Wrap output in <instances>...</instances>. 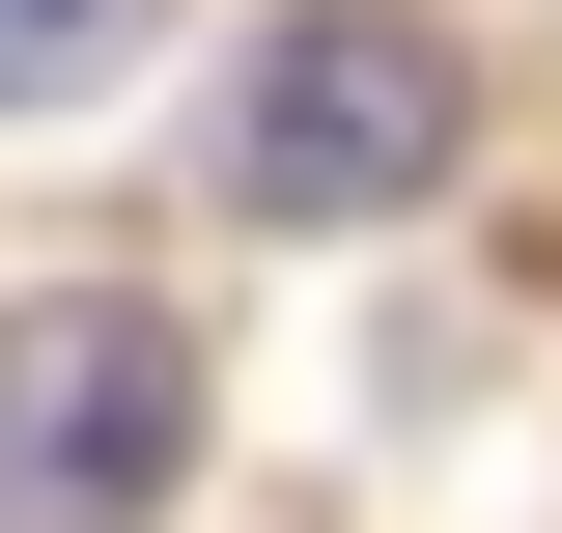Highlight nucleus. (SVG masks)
<instances>
[{"mask_svg": "<svg viewBox=\"0 0 562 533\" xmlns=\"http://www.w3.org/2000/svg\"><path fill=\"white\" fill-rule=\"evenodd\" d=\"M479 169V57L450 29H394V0H310V29H254V84H225V197L254 225H394Z\"/></svg>", "mask_w": 562, "mask_h": 533, "instance_id": "obj_1", "label": "nucleus"}, {"mask_svg": "<svg viewBox=\"0 0 562 533\" xmlns=\"http://www.w3.org/2000/svg\"><path fill=\"white\" fill-rule=\"evenodd\" d=\"M198 477V337L140 281H29L0 309V533H169Z\"/></svg>", "mask_w": 562, "mask_h": 533, "instance_id": "obj_2", "label": "nucleus"}, {"mask_svg": "<svg viewBox=\"0 0 562 533\" xmlns=\"http://www.w3.org/2000/svg\"><path fill=\"white\" fill-rule=\"evenodd\" d=\"M140 29H169V0H0V113H85V84H140Z\"/></svg>", "mask_w": 562, "mask_h": 533, "instance_id": "obj_3", "label": "nucleus"}]
</instances>
